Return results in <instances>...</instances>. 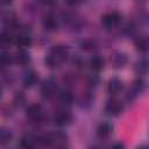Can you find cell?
<instances>
[{
  "label": "cell",
  "instance_id": "6",
  "mask_svg": "<svg viewBox=\"0 0 149 149\" xmlns=\"http://www.w3.org/2000/svg\"><path fill=\"white\" fill-rule=\"evenodd\" d=\"M58 85H57V80L54 77H49L47 79H44L41 84V97L44 100H51L55 97H57L58 93Z\"/></svg>",
  "mask_w": 149,
  "mask_h": 149
},
{
  "label": "cell",
  "instance_id": "26",
  "mask_svg": "<svg viewBox=\"0 0 149 149\" xmlns=\"http://www.w3.org/2000/svg\"><path fill=\"white\" fill-rule=\"evenodd\" d=\"M100 83V77H99V73H95V72H92L87 76V84L90 87H95L98 86Z\"/></svg>",
  "mask_w": 149,
  "mask_h": 149
},
{
  "label": "cell",
  "instance_id": "28",
  "mask_svg": "<svg viewBox=\"0 0 149 149\" xmlns=\"http://www.w3.org/2000/svg\"><path fill=\"white\" fill-rule=\"evenodd\" d=\"M64 1L70 7H77V6H80L81 3H84L86 0H64Z\"/></svg>",
  "mask_w": 149,
  "mask_h": 149
},
{
  "label": "cell",
  "instance_id": "20",
  "mask_svg": "<svg viewBox=\"0 0 149 149\" xmlns=\"http://www.w3.org/2000/svg\"><path fill=\"white\" fill-rule=\"evenodd\" d=\"M57 100H58V102L61 104L62 107H70L74 101V97H73V93L70 90L65 88V90L58 91Z\"/></svg>",
  "mask_w": 149,
  "mask_h": 149
},
{
  "label": "cell",
  "instance_id": "25",
  "mask_svg": "<svg viewBox=\"0 0 149 149\" xmlns=\"http://www.w3.org/2000/svg\"><path fill=\"white\" fill-rule=\"evenodd\" d=\"M80 48L85 51H93L98 48V43L95 40H92V38H87V40H84L81 41L80 43Z\"/></svg>",
  "mask_w": 149,
  "mask_h": 149
},
{
  "label": "cell",
  "instance_id": "7",
  "mask_svg": "<svg viewBox=\"0 0 149 149\" xmlns=\"http://www.w3.org/2000/svg\"><path fill=\"white\" fill-rule=\"evenodd\" d=\"M123 109H125V104H123V101L120 100V99L116 98V97H111V98L106 101V104H105V106H104V112H105V114L108 115V116H113V118L121 115L122 112H123Z\"/></svg>",
  "mask_w": 149,
  "mask_h": 149
},
{
  "label": "cell",
  "instance_id": "8",
  "mask_svg": "<svg viewBox=\"0 0 149 149\" xmlns=\"http://www.w3.org/2000/svg\"><path fill=\"white\" fill-rule=\"evenodd\" d=\"M146 88V81L143 80L142 77H137L133 80V83L130 84L128 91H127V100L128 101H134Z\"/></svg>",
  "mask_w": 149,
  "mask_h": 149
},
{
  "label": "cell",
  "instance_id": "29",
  "mask_svg": "<svg viewBox=\"0 0 149 149\" xmlns=\"http://www.w3.org/2000/svg\"><path fill=\"white\" fill-rule=\"evenodd\" d=\"M38 2H41V3H43V5H52L56 0H37Z\"/></svg>",
  "mask_w": 149,
  "mask_h": 149
},
{
  "label": "cell",
  "instance_id": "3",
  "mask_svg": "<svg viewBox=\"0 0 149 149\" xmlns=\"http://www.w3.org/2000/svg\"><path fill=\"white\" fill-rule=\"evenodd\" d=\"M26 118L34 125H42L47 120V112L40 104H30L26 108Z\"/></svg>",
  "mask_w": 149,
  "mask_h": 149
},
{
  "label": "cell",
  "instance_id": "19",
  "mask_svg": "<svg viewBox=\"0 0 149 149\" xmlns=\"http://www.w3.org/2000/svg\"><path fill=\"white\" fill-rule=\"evenodd\" d=\"M38 83V73L35 70H28L22 76V86L24 88H31Z\"/></svg>",
  "mask_w": 149,
  "mask_h": 149
},
{
  "label": "cell",
  "instance_id": "31",
  "mask_svg": "<svg viewBox=\"0 0 149 149\" xmlns=\"http://www.w3.org/2000/svg\"><path fill=\"white\" fill-rule=\"evenodd\" d=\"M125 146L122 144V143H114V144H112V148H123Z\"/></svg>",
  "mask_w": 149,
  "mask_h": 149
},
{
  "label": "cell",
  "instance_id": "16",
  "mask_svg": "<svg viewBox=\"0 0 149 149\" xmlns=\"http://www.w3.org/2000/svg\"><path fill=\"white\" fill-rule=\"evenodd\" d=\"M123 91V81L118 77H112L107 83V92L111 97H116Z\"/></svg>",
  "mask_w": 149,
  "mask_h": 149
},
{
  "label": "cell",
  "instance_id": "2",
  "mask_svg": "<svg viewBox=\"0 0 149 149\" xmlns=\"http://www.w3.org/2000/svg\"><path fill=\"white\" fill-rule=\"evenodd\" d=\"M40 146L49 148H66L69 146V137L63 130H54L38 135Z\"/></svg>",
  "mask_w": 149,
  "mask_h": 149
},
{
  "label": "cell",
  "instance_id": "24",
  "mask_svg": "<svg viewBox=\"0 0 149 149\" xmlns=\"http://www.w3.org/2000/svg\"><path fill=\"white\" fill-rule=\"evenodd\" d=\"M92 102H93V95H92L91 91H86V92L83 93V94L80 95V98L78 99V104H79V106H81V107H87V106H90Z\"/></svg>",
  "mask_w": 149,
  "mask_h": 149
},
{
  "label": "cell",
  "instance_id": "17",
  "mask_svg": "<svg viewBox=\"0 0 149 149\" xmlns=\"http://www.w3.org/2000/svg\"><path fill=\"white\" fill-rule=\"evenodd\" d=\"M31 62V56L28 49H17L14 54V63L19 66H27Z\"/></svg>",
  "mask_w": 149,
  "mask_h": 149
},
{
  "label": "cell",
  "instance_id": "27",
  "mask_svg": "<svg viewBox=\"0 0 149 149\" xmlns=\"http://www.w3.org/2000/svg\"><path fill=\"white\" fill-rule=\"evenodd\" d=\"M13 102L16 107H21L24 102H26V97L23 94V92H16L15 95H14V99H13Z\"/></svg>",
  "mask_w": 149,
  "mask_h": 149
},
{
  "label": "cell",
  "instance_id": "4",
  "mask_svg": "<svg viewBox=\"0 0 149 149\" xmlns=\"http://www.w3.org/2000/svg\"><path fill=\"white\" fill-rule=\"evenodd\" d=\"M121 22H122V15L116 10L107 12L100 17V26L107 31H112L113 29L118 28L121 24Z\"/></svg>",
  "mask_w": 149,
  "mask_h": 149
},
{
  "label": "cell",
  "instance_id": "14",
  "mask_svg": "<svg viewBox=\"0 0 149 149\" xmlns=\"http://www.w3.org/2000/svg\"><path fill=\"white\" fill-rule=\"evenodd\" d=\"M134 47L141 54L149 52V35H147V34H137L134 37Z\"/></svg>",
  "mask_w": 149,
  "mask_h": 149
},
{
  "label": "cell",
  "instance_id": "12",
  "mask_svg": "<svg viewBox=\"0 0 149 149\" xmlns=\"http://www.w3.org/2000/svg\"><path fill=\"white\" fill-rule=\"evenodd\" d=\"M42 27L49 33H55L59 28V21L54 13H47L42 17Z\"/></svg>",
  "mask_w": 149,
  "mask_h": 149
},
{
  "label": "cell",
  "instance_id": "32",
  "mask_svg": "<svg viewBox=\"0 0 149 149\" xmlns=\"http://www.w3.org/2000/svg\"><path fill=\"white\" fill-rule=\"evenodd\" d=\"M142 1H143V0H142Z\"/></svg>",
  "mask_w": 149,
  "mask_h": 149
},
{
  "label": "cell",
  "instance_id": "23",
  "mask_svg": "<svg viewBox=\"0 0 149 149\" xmlns=\"http://www.w3.org/2000/svg\"><path fill=\"white\" fill-rule=\"evenodd\" d=\"M12 140H13V132L7 127H1L0 128V144L6 146L10 143Z\"/></svg>",
  "mask_w": 149,
  "mask_h": 149
},
{
  "label": "cell",
  "instance_id": "13",
  "mask_svg": "<svg viewBox=\"0 0 149 149\" xmlns=\"http://www.w3.org/2000/svg\"><path fill=\"white\" fill-rule=\"evenodd\" d=\"M134 72L137 74V77H144L149 73V57L142 56L136 59V62L133 65Z\"/></svg>",
  "mask_w": 149,
  "mask_h": 149
},
{
  "label": "cell",
  "instance_id": "5",
  "mask_svg": "<svg viewBox=\"0 0 149 149\" xmlns=\"http://www.w3.org/2000/svg\"><path fill=\"white\" fill-rule=\"evenodd\" d=\"M52 123L58 128L68 127L73 121V114L68 109V107H61L52 114Z\"/></svg>",
  "mask_w": 149,
  "mask_h": 149
},
{
  "label": "cell",
  "instance_id": "9",
  "mask_svg": "<svg viewBox=\"0 0 149 149\" xmlns=\"http://www.w3.org/2000/svg\"><path fill=\"white\" fill-rule=\"evenodd\" d=\"M14 44L17 47V49H29V47L33 44L31 34L27 29L19 28V31L15 34Z\"/></svg>",
  "mask_w": 149,
  "mask_h": 149
},
{
  "label": "cell",
  "instance_id": "30",
  "mask_svg": "<svg viewBox=\"0 0 149 149\" xmlns=\"http://www.w3.org/2000/svg\"><path fill=\"white\" fill-rule=\"evenodd\" d=\"M12 3H13V0H1L2 6H10Z\"/></svg>",
  "mask_w": 149,
  "mask_h": 149
},
{
  "label": "cell",
  "instance_id": "11",
  "mask_svg": "<svg viewBox=\"0 0 149 149\" xmlns=\"http://www.w3.org/2000/svg\"><path fill=\"white\" fill-rule=\"evenodd\" d=\"M113 130H114V126L112 122L109 121H102L98 125L97 129H95V135L99 140L101 141H107L112 135H113Z\"/></svg>",
  "mask_w": 149,
  "mask_h": 149
},
{
  "label": "cell",
  "instance_id": "15",
  "mask_svg": "<svg viewBox=\"0 0 149 149\" xmlns=\"http://www.w3.org/2000/svg\"><path fill=\"white\" fill-rule=\"evenodd\" d=\"M20 146L24 149H34L37 146H40V137L38 135L27 133L22 135V137L20 139Z\"/></svg>",
  "mask_w": 149,
  "mask_h": 149
},
{
  "label": "cell",
  "instance_id": "1",
  "mask_svg": "<svg viewBox=\"0 0 149 149\" xmlns=\"http://www.w3.org/2000/svg\"><path fill=\"white\" fill-rule=\"evenodd\" d=\"M70 57V49L64 44L52 45L44 56V64L49 69H58Z\"/></svg>",
  "mask_w": 149,
  "mask_h": 149
},
{
  "label": "cell",
  "instance_id": "18",
  "mask_svg": "<svg viewBox=\"0 0 149 149\" xmlns=\"http://www.w3.org/2000/svg\"><path fill=\"white\" fill-rule=\"evenodd\" d=\"M105 65H106V59L101 55H93L88 61L90 70L95 73H99L100 71H102L105 69Z\"/></svg>",
  "mask_w": 149,
  "mask_h": 149
},
{
  "label": "cell",
  "instance_id": "10",
  "mask_svg": "<svg viewBox=\"0 0 149 149\" xmlns=\"http://www.w3.org/2000/svg\"><path fill=\"white\" fill-rule=\"evenodd\" d=\"M109 62H111V65L113 69H115V70L123 69L128 64V55L123 51L115 50L111 54Z\"/></svg>",
  "mask_w": 149,
  "mask_h": 149
},
{
  "label": "cell",
  "instance_id": "22",
  "mask_svg": "<svg viewBox=\"0 0 149 149\" xmlns=\"http://www.w3.org/2000/svg\"><path fill=\"white\" fill-rule=\"evenodd\" d=\"M0 64H1L2 69L9 68L12 64H14V55H12L9 51L2 49L1 54H0Z\"/></svg>",
  "mask_w": 149,
  "mask_h": 149
},
{
  "label": "cell",
  "instance_id": "21",
  "mask_svg": "<svg viewBox=\"0 0 149 149\" xmlns=\"http://www.w3.org/2000/svg\"><path fill=\"white\" fill-rule=\"evenodd\" d=\"M14 38H15V34L13 33L12 29H8V28H3L1 30V34H0V42H1V45L5 48L6 45H9L12 43H14Z\"/></svg>",
  "mask_w": 149,
  "mask_h": 149
}]
</instances>
